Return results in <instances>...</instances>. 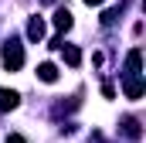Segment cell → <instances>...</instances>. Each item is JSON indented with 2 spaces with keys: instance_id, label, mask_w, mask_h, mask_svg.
I'll use <instances>...</instances> for the list:
<instances>
[{
  "instance_id": "obj_1",
  "label": "cell",
  "mask_w": 146,
  "mask_h": 143,
  "mask_svg": "<svg viewBox=\"0 0 146 143\" xmlns=\"http://www.w3.org/2000/svg\"><path fill=\"white\" fill-rule=\"evenodd\" d=\"M0 58H3V68L17 72L21 65H24V48H21V41H17V37H10V41L3 44V51H0Z\"/></svg>"
},
{
  "instance_id": "obj_2",
  "label": "cell",
  "mask_w": 146,
  "mask_h": 143,
  "mask_svg": "<svg viewBox=\"0 0 146 143\" xmlns=\"http://www.w3.org/2000/svg\"><path fill=\"white\" fill-rule=\"evenodd\" d=\"M21 102V96L14 92V89H0V112H7V109H17Z\"/></svg>"
},
{
  "instance_id": "obj_3",
  "label": "cell",
  "mask_w": 146,
  "mask_h": 143,
  "mask_svg": "<svg viewBox=\"0 0 146 143\" xmlns=\"http://www.w3.org/2000/svg\"><path fill=\"white\" fill-rule=\"evenodd\" d=\"M126 96H129V99H139V96H143V78H139V75H129V78H126Z\"/></svg>"
},
{
  "instance_id": "obj_4",
  "label": "cell",
  "mask_w": 146,
  "mask_h": 143,
  "mask_svg": "<svg viewBox=\"0 0 146 143\" xmlns=\"http://www.w3.org/2000/svg\"><path fill=\"white\" fill-rule=\"evenodd\" d=\"M122 133H126L129 140H139V136H143V130H139V123H136L133 116H126V119H122Z\"/></svg>"
},
{
  "instance_id": "obj_5",
  "label": "cell",
  "mask_w": 146,
  "mask_h": 143,
  "mask_svg": "<svg viewBox=\"0 0 146 143\" xmlns=\"http://www.w3.org/2000/svg\"><path fill=\"white\" fill-rule=\"evenodd\" d=\"M37 78L41 82H58V68L51 61H44V65H37Z\"/></svg>"
},
{
  "instance_id": "obj_6",
  "label": "cell",
  "mask_w": 146,
  "mask_h": 143,
  "mask_svg": "<svg viewBox=\"0 0 146 143\" xmlns=\"http://www.w3.org/2000/svg\"><path fill=\"white\" fill-rule=\"evenodd\" d=\"M61 55H65V61H68L72 68H78V65H82V51H78L75 44H68V48L61 44Z\"/></svg>"
},
{
  "instance_id": "obj_7",
  "label": "cell",
  "mask_w": 146,
  "mask_h": 143,
  "mask_svg": "<svg viewBox=\"0 0 146 143\" xmlns=\"http://www.w3.org/2000/svg\"><path fill=\"white\" fill-rule=\"evenodd\" d=\"M27 37H31V41H41V37H44V21H41V17H31V24H27Z\"/></svg>"
},
{
  "instance_id": "obj_8",
  "label": "cell",
  "mask_w": 146,
  "mask_h": 143,
  "mask_svg": "<svg viewBox=\"0 0 146 143\" xmlns=\"http://www.w3.org/2000/svg\"><path fill=\"white\" fill-rule=\"evenodd\" d=\"M72 24H75V21H72V14L61 7V10L54 14V27H58V31H72Z\"/></svg>"
},
{
  "instance_id": "obj_9",
  "label": "cell",
  "mask_w": 146,
  "mask_h": 143,
  "mask_svg": "<svg viewBox=\"0 0 146 143\" xmlns=\"http://www.w3.org/2000/svg\"><path fill=\"white\" fill-rule=\"evenodd\" d=\"M126 75H139V48L129 51V58H126Z\"/></svg>"
},
{
  "instance_id": "obj_10",
  "label": "cell",
  "mask_w": 146,
  "mask_h": 143,
  "mask_svg": "<svg viewBox=\"0 0 146 143\" xmlns=\"http://www.w3.org/2000/svg\"><path fill=\"white\" fill-rule=\"evenodd\" d=\"M115 17H119L115 10H106V14H102V24H106V27H112V24H115Z\"/></svg>"
},
{
  "instance_id": "obj_11",
  "label": "cell",
  "mask_w": 146,
  "mask_h": 143,
  "mask_svg": "<svg viewBox=\"0 0 146 143\" xmlns=\"http://www.w3.org/2000/svg\"><path fill=\"white\" fill-rule=\"evenodd\" d=\"M7 143H27V140H24L21 133H10V136H7Z\"/></svg>"
},
{
  "instance_id": "obj_12",
  "label": "cell",
  "mask_w": 146,
  "mask_h": 143,
  "mask_svg": "<svg viewBox=\"0 0 146 143\" xmlns=\"http://www.w3.org/2000/svg\"><path fill=\"white\" fill-rule=\"evenodd\" d=\"M85 3H88V7H92V3H102V0H85Z\"/></svg>"
}]
</instances>
